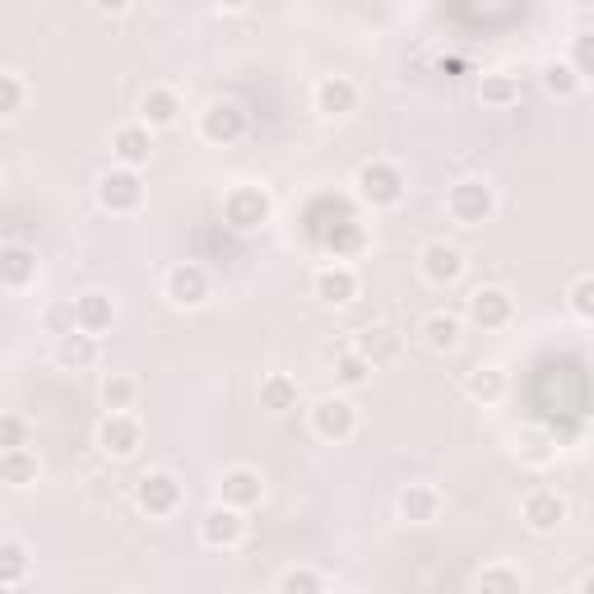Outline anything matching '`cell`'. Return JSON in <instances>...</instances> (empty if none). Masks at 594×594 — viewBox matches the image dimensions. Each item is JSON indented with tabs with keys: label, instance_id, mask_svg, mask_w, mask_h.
<instances>
[{
	"label": "cell",
	"instance_id": "obj_1",
	"mask_svg": "<svg viewBox=\"0 0 594 594\" xmlns=\"http://www.w3.org/2000/svg\"><path fill=\"white\" fill-rule=\"evenodd\" d=\"M446 214H451V223H460V228L487 223V219L497 214V191H493V182H483V177H464V182H455V187L446 191Z\"/></svg>",
	"mask_w": 594,
	"mask_h": 594
},
{
	"label": "cell",
	"instance_id": "obj_2",
	"mask_svg": "<svg viewBox=\"0 0 594 594\" xmlns=\"http://www.w3.org/2000/svg\"><path fill=\"white\" fill-rule=\"evenodd\" d=\"M358 195L363 200H372V204H400V195H404V172L391 163V159H372V163H363L358 168Z\"/></svg>",
	"mask_w": 594,
	"mask_h": 594
},
{
	"label": "cell",
	"instance_id": "obj_3",
	"mask_svg": "<svg viewBox=\"0 0 594 594\" xmlns=\"http://www.w3.org/2000/svg\"><path fill=\"white\" fill-rule=\"evenodd\" d=\"M312 432L321 436V442H349V436L358 432V409H353V400H344V395H325V400H316L312 404Z\"/></svg>",
	"mask_w": 594,
	"mask_h": 594
},
{
	"label": "cell",
	"instance_id": "obj_4",
	"mask_svg": "<svg viewBox=\"0 0 594 594\" xmlns=\"http://www.w3.org/2000/svg\"><path fill=\"white\" fill-rule=\"evenodd\" d=\"M163 293H168L172 306H200V302H210L214 279H210V270H204V265L182 261V265H172V270H168Z\"/></svg>",
	"mask_w": 594,
	"mask_h": 594
},
{
	"label": "cell",
	"instance_id": "obj_5",
	"mask_svg": "<svg viewBox=\"0 0 594 594\" xmlns=\"http://www.w3.org/2000/svg\"><path fill=\"white\" fill-rule=\"evenodd\" d=\"M419 270L432 289H446V283H460V274L470 270V255H464L455 242H427L419 251Z\"/></svg>",
	"mask_w": 594,
	"mask_h": 594
},
{
	"label": "cell",
	"instance_id": "obj_6",
	"mask_svg": "<svg viewBox=\"0 0 594 594\" xmlns=\"http://www.w3.org/2000/svg\"><path fill=\"white\" fill-rule=\"evenodd\" d=\"M223 219H228L232 228H238V232L261 228V223L270 219V195H265L261 187H251V182L232 187V191L223 195Z\"/></svg>",
	"mask_w": 594,
	"mask_h": 594
},
{
	"label": "cell",
	"instance_id": "obj_7",
	"mask_svg": "<svg viewBox=\"0 0 594 594\" xmlns=\"http://www.w3.org/2000/svg\"><path fill=\"white\" fill-rule=\"evenodd\" d=\"M246 538V511L238 506H210L204 511V521H200V544L204 548H238Z\"/></svg>",
	"mask_w": 594,
	"mask_h": 594
},
{
	"label": "cell",
	"instance_id": "obj_8",
	"mask_svg": "<svg viewBox=\"0 0 594 594\" xmlns=\"http://www.w3.org/2000/svg\"><path fill=\"white\" fill-rule=\"evenodd\" d=\"M358 289H363V279H358V265L349 261H330L312 274V293L325 302V306H344L358 298Z\"/></svg>",
	"mask_w": 594,
	"mask_h": 594
},
{
	"label": "cell",
	"instance_id": "obj_9",
	"mask_svg": "<svg viewBox=\"0 0 594 594\" xmlns=\"http://www.w3.org/2000/svg\"><path fill=\"white\" fill-rule=\"evenodd\" d=\"M98 200H102V210H112V214H135V210H140V200H144L140 172H131V168H112V172H102V182H98Z\"/></svg>",
	"mask_w": 594,
	"mask_h": 594
},
{
	"label": "cell",
	"instance_id": "obj_10",
	"mask_svg": "<svg viewBox=\"0 0 594 594\" xmlns=\"http://www.w3.org/2000/svg\"><path fill=\"white\" fill-rule=\"evenodd\" d=\"M140 442H144V427H140L135 413H108L98 427V446L112 460H131L140 451Z\"/></svg>",
	"mask_w": 594,
	"mask_h": 594
},
{
	"label": "cell",
	"instance_id": "obj_11",
	"mask_svg": "<svg viewBox=\"0 0 594 594\" xmlns=\"http://www.w3.org/2000/svg\"><path fill=\"white\" fill-rule=\"evenodd\" d=\"M246 131V112L238 108V102H210V108L200 112V140H210V144H232V140H242Z\"/></svg>",
	"mask_w": 594,
	"mask_h": 594
},
{
	"label": "cell",
	"instance_id": "obj_12",
	"mask_svg": "<svg viewBox=\"0 0 594 594\" xmlns=\"http://www.w3.org/2000/svg\"><path fill=\"white\" fill-rule=\"evenodd\" d=\"M135 502H140L149 515H172L177 506H182V483H177L168 470H149V474H140V483H135Z\"/></svg>",
	"mask_w": 594,
	"mask_h": 594
},
{
	"label": "cell",
	"instance_id": "obj_13",
	"mask_svg": "<svg viewBox=\"0 0 594 594\" xmlns=\"http://www.w3.org/2000/svg\"><path fill=\"white\" fill-rule=\"evenodd\" d=\"M521 515H525V525L534 534H553L566 521V497L557 493V487H534V493H525V502H521Z\"/></svg>",
	"mask_w": 594,
	"mask_h": 594
},
{
	"label": "cell",
	"instance_id": "obj_14",
	"mask_svg": "<svg viewBox=\"0 0 594 594\" xmlns=\"http://www.w3.org/2000/svg\"><path fill=\"white\" fill-rule=\"evenodd\" d=\"M112 153H117V168H131L140 172L149 163V153H153V131L144 121H125L112 131Z\"/></svg>",
	"mask_w": 594,
	"mask_h": 594
},
{
	"label": "cell",
	"instance_id": "obj_15",
	"mask_svg": "<svg viewBox=\"0 0 594 594\" xmlns=\"http://www.w3.org/2000/svg\"><path fill=\"white\" fill-rule=\"evenodd\" d=\"M219 497H223V506L251 511L255 502L265 497V483H261V474H255L251 464H232V470H223V479H219Z\"/></svg>",
	"mask_w": 594,
	"mask_h": 594
},
{
	"label": "cell",
	"instance_id": "obj_16",
	"mask_svg": "<svg viewBox=\"0 0 594 594\" xmlns=\"http://www.w3.org/2000/svg\"><path fill=\"white\" fill-rule=\"evenodd\" d=\"M358 84L349 80V74H325V80H316V89H312V102H316V112L321 117H349V112H358Z\"/></svg>",
	"mask_w": 594,
	"mask_h": 594
},
{
	"label": "cell",
	"instance_id": "obj_17",
	"mask_svg": "<svg viewBox=\"0 0 594 594\" xmlns=\"http://www.w3.org/2000/svg\"><path fill=\"white\" fill-rule=\"evenodd\" d=\"M515 316V302L506 289H474L470 293V321L483 325V330H497Z\"/></svg>",
	"mask_w": 594,
	"mask_h": 594
},
{
	"label": "cell",
	"instance_id": "obj_18",
	"mask_svg": "<svg viewBox=\"0 0 594 594\" xmlns=\"http://www.w3.org/2000/svg\"><path fill=\"white\" fill-rule=\"evenodd\" d=\"M177 117H182V98H177L172 84H149L144 98H140V121L149 125V131H163V125H172Z\"/></svg>",
	"mask_w": 594,
	"mask_h": 594
},
{
	"label": "cell",
	"instance_id": "obj_19",
	"mask_svg": "<svg viewBox=\"0 0 594 594\" xmlns=\"http://www.w3.org/2000/svg\"><path fill=\"white\" fill-rule=\"evenodd\" d=\"M112 321H117V306H112L108 293H84V298H74V306H70V325L84 330V334H102Z\"/></svg>",
	"mask_w": 594,
	"mask_h": 594
},
{
	"label": "cell",
	"instance_id": "obj_20",
	"mask_svg": "<svg viewBox=\"0 0 594 594\" xmlns=\"http://www.w3.org/2000/svg\"><path fill=\"white\" fill-rule=\"evenodd\" d=\"M400 515L409 525H432L436 515H442V493H436V483H409L400 493Z\"/></svg>",
	"mask_w": 594,
	"mask_h": 594
},
{
	"label": "cell",
	"instance_id": "obj_21",
	"mask_svg": "<svg viewBox=\"0 0 594 594\" xmlns=\"http://www.w3.org/2000/svg\"><path fill=\"white\" fill-rule=\"evenodd\" d=\"M98 334H84V330H61L57 334V363L61 368H74V372H80V368H93L98 363Z\"/></svg>",
	"mask_w": 594,
	"mask_h": 594
},
{
	"label": "cell",
	"instance_id": "obj_22",
	"mask_svg": "<svg viewBox=\"0 0 594 594\" xmlns=\"http://www.w3.org/2000/svg\"><path fill=\"white\" fill-rule=\"evenodd\" d=\"M419 334H423V344H427L432 353H455L460 340H464V321L451 316V312H432V316H423Z\"/></svg>",
	"mask_w": 594,
	"mask_h": 594
},
{
	"label": "cell",
	"instance_id": "obj_23",
	"mask_svg": "<svg viewBox=\"0 0 594 594\" xmlns=\"http://www.w3.org/2000/svg\"><path fill=\"white\" fill-rule=\"evenodd\" d=\"M135 395H140V381L135 376H125V372L102 376V409H108V413H131L135 409Z\"/></svg>",
	"mask_w": 594,
	"mask_h": 594
},
{
	"label": "cell",
	"instance_id": "obj_24",
	"mask_svg": "<svg viewBox=\"0 0 594 594\" xmlns=\"http://www.w3.org/2000/svg\"><path fill=\"white\" fill-rule=\"evenodd\" d=\"M33 279H38V255L10 242V246H6V289H10V293H23Z\"/></svg>",
	"mask_w": 594,
	"mask_h": 594
},
{
	"label": "cell",
	"instance_id": "obj_25",
	"mask_svg": "<svg viewBox=\"0 0 594 594\" xmlns=\"http://www.w3.org/2000/svg\"><path fill=\"white\" fill-rule=\"evenodd\" d=\"M464 391H470V400H483V404H497L506 395V372L497 363H487V368H474L470 381H464Z\"/></svg>",
	"mask_w": 594,
	"mask_h": 594
},
{
	"label": "cell",
	"instance_id": "obj_26",
	"mask_svg": "<svg viewBox=\"0 0 594 594\" xmlns=\"http://www.w3.org/2000/svg\"><path fill=\"white\" fill-rule=\"evenodd\" d=\"M479 102H487V108H511V102H521V80H515V74H506V70L483 74Z\"/></svg>",
	"mask_w": 594,
	"mask_h": 594
},
{
	"label": "cell",
	"instance_id": "obj_27",
	"mask_svg": "<svg viewBox=\"0 0 594 594\" xmlns=\"http://www.w3.org/2000/svg\"><path fill=\"white\" fill-rule=\"evenodd\" d=\"M261 404H265L270 413L293 409V404H298V381H293L289 372H270V376L261 381Z\"/></svg>",
	"mask_w": 594,
	"mask_h": 594
},
{
	"label": "cell",
	"instance_id": "obj_28",
	"mask_svg": "<svg viewBox=\"0 0 594 594\" xmlns=\"http://www.w3.org/2000/svg\"><path fill=\"white\" fill-rule=\"evenodd\" d=\"M581 84H585V74H581L572 61H548V66H544V89H548L553 98H576Z\"/></svg>",
	"mask_w": 594,
	"mask_h": 594
},
{
	"label": "cell",
	"instance_id": "obj_29",
	"mask_svg": "<svg viewBox=\"0 0 594 594\" xmlns=\"http://www.w3.org/2000/svg\"><path fill=\"white\" fill-rule=\"evenodd\" d=\"M0 470H6V483L29 487L38 479V455H29V446H14V451H6V460H0Z\"/></svg>",
	"mask_w": 594,
	"mask_h": 594
},
{
	"label": "cell",
	"instance_id": "obj_30",
	"mask_svg": "<svg viewBox=\"0 0 594 594\" xmlns=\"http://www.w3.org/2000/svg\"><path fill=\"white\" fill-rule=\"evenodd\" d=\"M395 349H400V340L385 325H376V330H363V340H358V353L368 358V363L376 368V363H385V358H395Z\"/></svg>",
	"mask_w": 594,
	"mask_h": 594
},
{
	"label": "cell",
	"instance_id": "obj_31",
	"mask_svg": "<svg viewBox=\"0 0 594 594\" xmlns=\"http://www.w3.org/2000/svg\"><path fill=\"white\" fill-rule=\"evenodd\" d=\"M474 590L479 594H521V572H515V566H487Z\"/></svg>",
	"mask_w": 594,
	"mask_h": 594
},
{
	"label": "cell",
	"instance_id": "obj_32",
	"mask_svg": "<svg viewBox=\"0 0 594 594\" xmlns=\"http://www.w3.org/2000/svg\"><path fill=\"white\" fill-rule=\"evenodd\" d=\"M566 306H572V316H581L585 325H594V274L576 279L572 289H566Z\"/></svg>",
	"mask_w": 594,
	"mask_h": 594
},
{
	"label": "cell",
	"instance_id": "obj_33",
	"mask_svg": "<svg viewBox=\"0 0 594 594\" xmlns=\"http://www.w3.org/2000/svg\"><path fill=\"white\" fill-rule=\"evenodd\" d=\"M23 98H29V84H23V74L19 70H6L0 74V112L14 117L23 108Z\"/></svg>",
	"mask_w": 594,
	"mask_h": 594
},
{
	"label": "cell",
	"instance_id": "obj_34",
	"mask_svg": "<svg viewBox=\"0 0 594 594\" xmlns=\"http://www.w3.org/2000/svg\"><path fill=\"white\" fill-rule=\"evenodd\" d=\"M279 590L283 594H325V581L312 572V566H293V572H283Z\"/></svg>",
	"mask_w": 594,
	"mask_h": 594
},
{
	"label": "cell",
	"instance_id": "obj_35",
	"mask_svg": "<svg viewBox=\"0 0 594 594\" xmlns=\"http://www.w3.org/2000/svg\"><path fill=\"white\" fill-rule=\"evenodd\" d=\"M368 372H372V363H368V358L358 353V349L340 358V381H344V385H363V381H368Z\"/></svg>",
	"mask_w": 594,
	"mask_h": 594
},
{
	"label": "cell",
	"instance_id": "obj_36",
	"mask_svg": "<svg viewBox=\"0 0 594 594\" xmlns=\"http://www.w3.org/2000/svg\"><path fill=\"white\" fill-rule=\"evenodd\" d=\"M23 572H29V553H23V544H14V538H10V544H6V585L14 590L23 581Z\"/></svg>",
	"mask_w": 594,
	"mask_h": 594
},
{
	"label": "cell",
	"instance_id": "obj_37",
	"mask_svg": "<svg viewBox=\"0 0 594 594\" xmlns=\"http://www.w3.org/2000/svg\"><path fill=\"white\" fill-rule=\"evenodd\" d=\"M581 594H594V572H590V576L581 581Z\"/></svg>",
	"mask_w": 594,
	"mask_h": 594
},
{
	"label": "cell",
	"instance_id": "obj_38",
	"mask_svg": "<svg viewBox=\"0 0 594 594\" xmlns=\"http://www.w3.org/2000/svg\"><path fill=\"white\" fill-rule=\"evenodd\" d=\"M121 594H135V590H121Z\"/></svg>",
	"mask_w": 594,
	"mask_h": 594
}]
</instances>
